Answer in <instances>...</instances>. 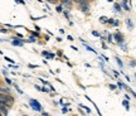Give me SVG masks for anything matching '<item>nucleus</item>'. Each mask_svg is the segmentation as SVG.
Returning <instances> with one entry per match:
<instances>
[{"instance_id":"obj_1","label":"nucleus","mask_w":136,"mask_h":116,"mask_svg":"<svg viewBox=\"0 0 136 116\" xmlns=\"http://www.w3.org/2000/svg\"><path fill=\"white\" fill-rule=\"evenodd\" d=\"M0 102L5 103L8 107H12L14 105V97L10 93H0Z\"/></svg>"},{"instance_id":"obj_2","label":"nucleus","mask_w":136,"mask_h":116,"mask_svg":"<svg viewBox=\"0 0 136 116\" xmlns=\"http://www.w3.org/2000/svg\"><path fill=\"white\" fill-rule=\"evenodd\" d=\"M78 5H79V8H81V10H82L83 13H88V12H89L88 0H81V2L78 3Z\"/></svg>"},{"instance_id":"obj_3","label":"nucleus","mask_w":136,"mask_h":116,"mask_svg":"<svg viewBox=\"0 0 136 116\" xmlns=\"http://www.w3.org/2000/svg\"><path fill=\"white\" fill-rule=\"evenodd\" d=\"M0 112H2L4 116H8V113H9V107L3 102H0Z\"/></svg>"},{"instance_id":"obj_4","label":"nucleus","mask_w":136,"mask_h":116,"mask_svg":"<svg viewBox=\"0 0 136 116\" xmlns=\"http://www.w3.org/2000/svg\"><path fill=\"white\" fill-rule=\"evenodd\" d=\"M30 105L34 107V110H37V111H40L42 110V106L37 102V101H34V100H30Z\"/></svg>"},{"instance_id":"obj_5","label":"nucleus","mask_w":136,"mask_h":116,"mask_svg":"<svg viewBox=\"0 0 136 116\" xmlns=\"http://www.w3.org/2000/svg\"><path fill=\"white\" fill-rule=\"evenodd\" d=\"M115 38H116V41H117L118 43L123 42V37H122V34H120V33H116V34H115Z\"/></svg>"},{"instance_id":"obj_6","label":"nucleus","mask_w":136,"mask_h":116,"mask_svg":"<svg viewBox=\"0 0 136 116\" xmlns=\"http://www.w3.org/2000/svg\"><path fill=\"white\" fill-rule=\"evenodd\" d=\"M0 93H10V88H4V87H0Z\"/></svg>"},{"instance_id":"obj_7","label":"nucleus","mask_w":136,"mask_h":116,"mask_svg":"<svg viewBox=\"0 0 136 116\" xmlns=\"http://www.w3.org/2000/svg\"><path fill=\"white\" fill-rule=\"evenodd\" d=\"M122 7H123V9H125V10H130V8L127 7V4H126V2H123V3H122Z\"/></svg>"},{"instance_id":"obj_8","label":"nucleus","mask_w":136,"mask_h":116,"mask_svg":"<svg viewBox=\"0 0 136 116\" xmlns=\"http://www.w3.org/2000/svg\"><path fill=\"white\" fill-rule=\"evenodd\" d=\"M13 44H14V46H20V47L23 46V43H22V42H17V41H14V42H13Z\"/></svg>"},{"instance_id":"obj_9","label":"nucleus","mask_w":136,"mask_h":116,"mask_svg":"<svg viewBox=\"0 0 136 116\" xmlns=\"http://www.w3.org/2000/svg\"><path fill=\"white\" fill-rule=\"evenodd\" d=\"M56 10H57L58 13H61V12H62V5H58V7L56 8Z\"/></svg>"},{"instance_id":"obj_10","label":"nucleus","mask_w":136,"mask_h":116,"mask_svg":"<svg viewBox=\"0 0 136 116\" xmlns=\"http://www.w3.org/2000/svg\"><path fill=\"white\" fill-rule=\"evenodd\" d=\"M63 4H67V3H72V0H61Z\"/></svg>"},{"instance_id":"obj_11","label":"nucleus","mask_w":136,"mask_h":116,"mask_svg":"<svg viewBox=\"0 0 136 116\" xmlns=\"http://www.w3.org/2000/svg\"><path fill=\"white\" fill-rule=\"evenodd\" d=\"M115 8H116V10L120 12V5H118V4H115Z\"/></svg>"},{"instance_id":"obj_12","label":"nucleus","mask_w":136,"mask_h":116,"mask_svg":"<svg viewBox=\"0 0 136 116\" xmlns=\"http://www.w3.org/2000/svg\"><path fill=\"white\" fill-rule=\"evenodd\" d=\"M64 17H66V18H67V19H68V18H69V14H68V13H67V12H64Z\"/></svg>"},{"instance_id":"obj_13","label":"nucleus","mask_w":136,"mask_h":116,"mask_svg":"<svg viewBox=\"0 0 136 116\" xmlns=\"http://www.w3.org/2000/svg\"><path fill=\"white\" fill-rule=\"evenodd\" d=\"M123 105L127 107V110H128V103H127V101H123Z\"/></svg>"},{"instance_id":"obj_14","label":"nucleus","mask_w":136,"mask_h":116,"mask_svg":"<svg viewBox=\"0 0 136 116\" xmlns=\"http://www.w3.org/2000/svg\"><path fill=\"white\" fill-rule=\"evenodd\" d=\"M92 33H93V35H96V37H100V34H98L97 32H92Z\"/></svg>"},{"instance_id":"obj_15","label":"nucleus","mask_w":136,"mask_h":116,"mask_svg":"<svg viewBox=\"0 0 136 116\" xmlns=\"http://www.w3.org/2000/svg\"><path fill=\"white\" fill-rule=\"evenodd\" d=\"M5 81H7V83H9V85H10V83H12V81H10V80H9V78H5Z\"/></svg>"},{"instance_id":"obj_16","label":"nucleus","mask_w":136,"mask_h":116,"mask_svg":"<svg viewBox=\"0 0 136 116\" xmlns=\"http://www.w3.org/2000/svg\"><path fill=\"white\" fill-rule=\"evenodd\" d=\"M117 63H118V64H120V66H121V67H122V63H121V61H120V59H118V58H117Z\"/></svg>"},{"instance_id":"obj_17","label":"nucleus","mask_w":136,"mask_h":116,"mask_svg":"<svg viewBox=\"0 0 136 116\" xmlns=\"http://www.w3.org/2000/svg\"><path fill=\"white\" fill-rule=\"evenodd\" d=\"M72 2H74V3H77V4H78V3L81 2V0H72Z\"/></svg>"},{"instance_id":"obj_18","label":"nucleus","mask_w":136,"mask_h":116,"mask_svg":"<svg viewBox=\"0 0 136 116\" xmlns=\"http://www.w3.org/2000/svg\"><path fill=\"white\" fill-rule=\"evenodd\" d=\"M0 116H4V115H3V113H2V112H0Z\"/></svg>"}]
</instances>
